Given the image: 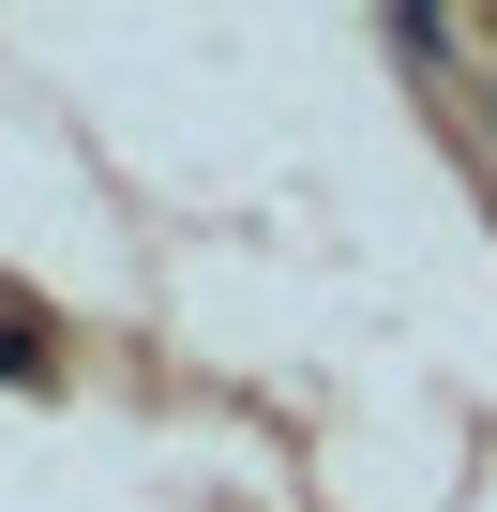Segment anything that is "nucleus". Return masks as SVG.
I'll list each match as a JSON object with an SVG mask.
<instances>
[{"mask_svg":"<svg viewBox=\"0 0 497 512\" xmlns=\"http://www.w3.org/2000/svg\"><path fill=\"white\" fill-rule=\"evenodd\" d=\"M0 377H46V332H31V302H0Z\"/></svg>","mask_w":497,"mask_h":512,"instance_id":"obj_1","label":"nucleus"}]
</instances>
